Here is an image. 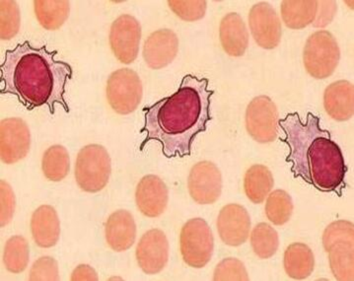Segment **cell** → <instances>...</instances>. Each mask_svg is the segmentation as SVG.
I'll return each instance as SVG.
<instances>
[{"label": "cell", "instance_id": "15", "mask_svg": "<svg viewBox=\"0 0 354 281\" xmlns=\"http://www.w3.org/2000/svg\"><path fill=\"white\" fill-rule=\"evenodd\" d=\"M179 52V39L170 29L157 30L145 41L143 59L150 69H161L169 66Z\"/></svg>", "mask_w": 354, "mask_h": 281}, {"label": "cell", "instance_id": "6", "mask_svg": "<svg viewBox=\"0 0 354 281\" xmlns=\"http://www.w3.org/2000/svg\"><path fill=\"white\" fill-rule=\"evenodd\" d=\"M180 254L187 266L205 268L214 254V239L209 225L203 218L189 220L180 230Z\"/></svg>", "mask_w": 354, "mask_h": 281}, {"label": "cell", "instance_id": "17", "mask_svg": "<svg viewBox=\"0 0 354 281\" xmlns=\"http://www.w3.org/2000/svg\"><path fill=\"white\" fill-rule=\"evenodd\" d=\"M106 240L115 252H124L133 247L136 239V224L129 211L120 210L109 216L105 227Z\"/></svg>", "mask_w": 354, "mask_h": 281}, {"label": "cell", "instance_id": "4", "mask_svg": "<svg viewBox=\"0 0 354 281\" xmlns=\"http://www.w3.org/2000/svg\"><path fill=\"white\" fill-rule=\"evenodd\" d=\"M111 173L110 155L104 146L89 144L78 152L74 176L83 192H100L108 185Z\"/></svg>", "mask_w": 354, "mask_h": 281}, {"label": "cell", "instance_id": "22", "mask_svg": "<svg viewBox=\"0 0 354 281\" xmlns=\"http://www.w3.org/2000/svg\"><path fill=\"white\" fill-rule=\"evenodd\" d=\"M284 269L292 280H306L315 269V257L306 244L295 243L289 245L284 253Z\"/></svg>", "mask_w": 354, "mask_h": 281}, {"label": "cell", "instance_id": "26", "mask_svg": "<svg viewBox=\"0 0 354 281\" xmlns=\"http://www.w3.org/2000/svg\"><path fill=\"white\" fill-rule=\"evenodd\" d=\"M41 170L48 181L60 182L64 180L71 170V159L66 148L53 145L46 150L41 159Z\"/></svg>", "mask_w": 354, "mask_h": 281}, {"label": "cell", "instance_id": "3", "mask_svg": "<svg viewBox=\"0 0 354 281\" xmlns=\"http://www.w3.org/2000/svg\"><path fill=\"white\" fill-rule=\"evenodd\" d=\"M279 125L286 134L281 143L289 147L286 162L292 163L295 178H301L323 192L342 196L348 167L339 146L330 138V132L321 129L320 118L307 114L302 122L299 114L291 113Z\"/></svg>", "mask_w": 354, "mask_h": 281}, {"label": "cell", "instance_id": "8", "mask_svg": "<svg viewBox=\"0 0 354 281\" xmlns=\"http://www.w3.org/2000/svg\"><path fill=\"white\" fill-rule=\"evenodd\" d=\"M248 134L259 143H270L277 138L279 111L274 102L266 95L250 102L246 110Z\"/></svg>", "mask_w": 354, "mask_h": 281}, {"label": "cell", "instance_id": "16", "mask_svg": "<svg viewBox=\"0 0 354 281\" xmlns=\"http://www.w3.org/2000/svg\"><path fill=\"white\" fill-rule=\"evenodd\" d=\"M169 192L167 185L156 175H147L141 179L136 187V201L138 210L147 217L160 216L167 208Z\"/></svg>", "mask_w": 354, "mask_h": 281}, {"label": "cell", "instance_id": "7", "mask_svg": "<svg viewBox=\"0 0 354 281\" xmlns=\"http://www.w3.org/2000/svg\"><path fill=\"white\" fill-rule=\"evenodd\" d=\"M107 99L113 110L119 115L133 113L142 100V83L138 74L131 69H122L108 79Z\"/></svg>", "mask_w": 354, "mask_h": 281}, {"label": "cell", "instance_id": "32", "mask_svg": "<svg viewBox=\"0 0 354 281\" xmlns=\"http://www.w3.org/2000/svg\"><path fill=\"white\" fill-rule=\"evenodd\" d=\"M250 280L246 266L240 260L227 257L222 260L214 269L215 281H248Z\"/></svg>", "mask_w": 354, "mask_h": 281}, {"label": "cell", "instance_id": "29", "mask_svg": "<svg viewBox=\"0 0 354 281\" xmlns=\"http://www.w3.org/2000/svg\"><path fill=\"white\" fill-rule=\"evenodd\" d=\"M293 201L288 192L275 190L268 194L266 203V215L272 224L281 226L290 219L293 213Z\"/></svg>", "mask_w": 354, "mask_h": 281}, {"label": "cell", "instance_id": "18", "mask_svg": "<svg viewBox=\"0 0 354 281\" xmlns=\"http://www.w3.org/2000/svg\"><path fill=\"white\" fill-rule=\"evenodd\" d=\"M324 107L337 122H346L354 115V86L346 80L332 83L324 93Z\"/></svg>", "mask_w": 354, "mask_h": 281}, {"label": "cell", "instance_id": "35", "mask_svg": "<svg viewBox=\"0 0 354 281\" xmlns=\"http://www.w3.org/2000/svg\"><path fill=\"white\" fill-rule=\"evenodd\" d=\"M73 281H97L99 280L96 271L88 264H80L71 275Z\"/></svg>", "mask_w": 354, "mask_h": 281}, {"label": "cell", "instance_id": "20", "mask_svg": "<svg viewBox=\"0 0 354 281\" xmlns=\"http://www.w3.org/2000/svg\"><path fill=\"white\" fill-rule=\"evenodd\" d=\"M222 48L230 57H240L249 46V33L246 24L238 13L226 14L219 26Z\"/></svg>", "mask_w": 354, "mask_h": 281}, {"label": "cell", "instance_id": "30", "mask_svg": "<svg viewBox=\"0 0 354 281\" xmlns=\"http://www.w3.org/2000/svg\"><path fill=\"white\" fill-rule=\"evenodd\" d=\"M20 10L14 0L0 1V38L7 41L14 38L20 29Z\"/></svg>", "mask_w": 354, "mask_h": 281}, {"label": "cell", "instance_id": "13", "mask_svg": "<svg viewBox=\"0 0 354 281\" xmlns=\"http://www.w3.org/2000/svg\"><path fill=\"white\" fill-rule=\"evenodd\" d=\"M136 261L147 275L161 273L169 260L167 236L162 230L151 229L143 234L136 246Z\"/></svg>", "mask_w": 354, "mask_h": 281}, {"label": "cell", "instance_id": "19", "mask_svg": "<svg viewBox=\"0 0 354 281\" xmlns=\"http://www.w3.org/2000/svg\"><path fill=\"white\" fill-rule=\"evenodd\" d=\"M30 226L34 242L38 247L52 248L59 242V218L53 206L45 204L37 208L32 215Z\"/></svg>", "mask_w": 354, "mask_h": 281}, {"label": "cell", "instance_id": "10", "mask_svg": "<svg viewBox=\"0 0 354 281\" xmlns=\"http://www.w3.org/2000/svg\"><path fill=\"white\" fill-rule=\"evenodd\" d=\"M31 145L27 123L20 118H7L0 123V158L11 165L24 159Z\"/></svg>", "mask_w": 354, "mask_h": 281}, {"label": "cell", "instance_id": "12", "mask_svg": "<svg viewBox=\"0 0 354 281\" xmlns=\"http://www.w3.org/2000/svg\"><path fill=\"white\" fill-rule=\"evenodd\" d=\"M249 26L254 42L265 50H274L281 44V19L274 7L268 2H259L249 13Z\"/></svg>", "mask_w": 354, "mask_h": 281}, {"label": "cell", "instance_id": "9", "mask_svg": "<svg viewBox=\"0 0 354 281\" xmlns=\"http://www.w3.org/2000/svg\"><path fill=\"white\" fill-rule=\"evenodd\" d=\"M141 26L133 16L120 15L111 26V48L115 57L122 64H133L140 52Z\"/></svg>", "mask_w": 354, "mask_h": 281}, {"label": "cell", "instance_id": "34", "mask_svg": "<svg viewBox=\"0 0 354 281\" xmlns=\"http://www.w3.org/2000/svg\"><path fill=\"white\" fill-rule=\"evenodd\" d=\"M16 201L12 188L6 181H0V225L6 226L12 220Z\"/></svg>", "mask_w": 354, "mask_h": 281}, {"label": "cell", "instance_id": "31", "mask_svg": "<svg viewBox=\"0 0 354 281\" xmlns=\"http://www.w3.org/2000/svg\"><path fill=\"white\" fill-rule=\"evenodd\" d=\"M168 6L180 19L194 22L205 17L207 2L205 0H170Z\"/></svg>", "mask_w": 354, "mask_h": 281}, {"label": "cell", "instance_id": "21", "mask_svg": "<svg viewBox=\"0 0 354 281\" xmlns=\"http://www.w3.org/2000/svg\"><path fill=\"white\" fill-rule=\"evenodd\" d=\"M328 262L335 280H354V238L335 241L328 250Z\"/></svg>", "mask_w": 354, "mask_h": 281}, {"label": "cell", "instance_id": "23", "mask_svg": "<svg viewBox=\"0 0 354 281\" xmlns=\"http://www.w3.org/2000/svg\"><path fill=\"white\" fill-rule=\"evenodd\" d=\"M318 9L317 0H284L281 2L282 20L290 29H304L315 22Z\"/></svg>", "mask_w": 354, "mask_h": 281}, {"label": "cell", "instance_id": "27", "mask_svg": "<svg viewBox=\"0 0 354 281\" xmlns=\"http://www.w3.org/2000/svg\"><path fill=\"white\" fill-rule=\"evenodd\" d=\"M29 259V243L24 237L12 236L7 240L4 247L3 264L9 273H23L27 269Z\"/></svg>", "mask_w": 354, "mask_h": 281}, {"label": "cell", "instance_id": "5", "mask_svg": "<svg viewBox=\"0 0 354 281\" xmlns=\"http://www.w3.org/2000/svg\"><path fill=\"white\" fill-rule=\"evenodd\" d=\"M341 59V51L334 35L326 30L315 32L308 38L303 62L313 78L326 79L334 73Z\"/></svg>", "mask_w": 354, "mask_h": 281}, {"label": "cell", "instance_id": "2", "mask_svg": "<svg viewBox=\"0 0 354 281\" xmlns=\"http://www.w3.org/2000/svg\"><path fill=\"white\" fill-rule=\"evenodd\" d=\"M57 55V51L48 52L46 46L36 48L28 41L7 50L0 66L1 94L17 97L28 111L47 105L55 115V105L59 104L69 113L64 94L73 67L55 60Z\"/></svg>", "mask_w": 354, "mask_h": 281}, {"label": "cell", "instance_id": "24", "mask_svg": "<svg viewBox=\"0 0 354 281\" xmlns=\"http://www.w3.org/2000/svg\"><path fill=\"white\" fill-rule=\"evenodd\" d=\"M274 185V176L265 165H253L245 174V194L254 204L263 203Z\"/></svg>", "mask_w": 354, "mask_h": 281}, {"label": "cell", "instance_id": "28", "mask_svg": "<svg viewBox=\"0 0 354 281\" xmlns=\"http://www.w3.org/2000/svg\"><path fill=\"white\" fill-rule=\"evenodd\" d=\"M251 245L257 257L261 260L270 259L279 250V234L268 223H259L252 230Z\"/></svg>", "mask_w": 354, "mask_h": 281}, {"label": "cell", "instance_id": "25", "mask_svg": "<svg viewBox=\"0 0 354 281\" xmlns=\"http://www.w3.org/2000/svg\"><path fill=\"white\" fill-rule=\"evenodd\" d=\"M34 11L44 29L55 31L68 18L71 3L67 0H36L34 1Z\"/></svg>", "mask_w": 354, "mask_h": 281}, {"label": "cell", "instance_id": "33", "mask_svg": "<svg viewBox=\"0 0 354 281\" xmlns=\"http://www.w3.org/2000/svg\"><path fill=\"white\" fill-rule=\"evenodd\" d=\"M29 280L57 281L59 280V264L54 257H41L37 260L30 269Z\"/></svg>", "mask_w": 354, "mask_h": 281}, {"label": "cell", "instance_id": "11", "mask_svg": "<svg viewBox=\"0 0 354 281\" xmlns=\"http://www.w3.org/2000/svg\"><path fill=\"white\" fill-rule=\"evenodd\" d=\"M189 196L198 204H212L222 192V175L216 165L201 161L194 165L187 178Z\"/></svg>", "mask_w": 354, "mask_h": 281}, {"label": "cell", "instance_id": "1", "mask_svg": "<svg viewBox=\"0 0 354 281\" xmlns=\"http://www.w3.org/2000/svg\"><path fill=\"white\" fill-rule=\"evenodd\" d=\"M208 85L207 78L187 74L172 96L145 107L141 132H145L147 138L140 150L150 141H157L165 157L189 156L194 138L207 131V123L212 118L210 104L214 90L208 89Z\"/></svg>", "mask_w": 354, "mask_h": 281}, {"label": "cell", "instance_id": "14", "mask_svg": "<svg viewBox=\"0 0 354 281\" xmlns=\"http://www.w3.org/2000/svg\"><path fill=\"white\" fill-rule=\"evenodd\" d=\"M216 225L222 242L231 247H239L249 238L251 217L244 206L227 204L219 212Z\"/></svg>", "mask_w": 354, "mask_h": 281}]
</instances>
